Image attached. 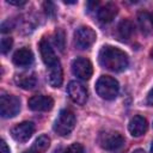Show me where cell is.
<instances>
[{"mask_svg":"<svg viewBox=\"0 0 153 153\" xmlns=\"http://www.w3.org/2000/svg\"><path fill=\"white\" fill-rule=\"evenodd\" d=\"M98 60L102 67L112 72H122L128 67L129 63L128 55L120 48L112 45L102 47L98 54Z\"/></svg>","mask_w":153,"mask_h":153,"instance_id":"6da1fadb","label":"cell"},{"mask_svg":"<svg viewBox=\"0 0 153 153\" xmlns=\"http://www.w3.org/2000/svg\"><path fill=\"white\" fill-rule=\"evenodd\" d=\"M98 141L103 149L109 151L111 153H120L126 145L124 137L118 131H114V130H106L100 133Z\"/></svg>","mask_w":153,"mask_h":153,"instance_id":"7a4b0ae2","label":"cell"},{"mask_svg":"<svg viewBox=\"0 0 153 153\" xmlns=\"http://www.w3.org/2000/svg\"><path fill=\"white\" fill-rule=\"evenodd\" d=\"M96 91L100 98L112 100L118 94L120 85L115 78L110 75H102L96 82Z\"/></svg>","mask_w":153,"mask_h":153,"instance_id":"3957f363","label":"cell"},{"mask_svg":"<svg viewBox=\"0 0 153 153\" xmlns=\"http://www.w3.org/2000/svg\"><path fill=\"white\" fill-rule=\"evenodd\" d=\"M75 127V115L68 109L60 111L54 122V131L60 136H67Z\"/></svg>","mask_w":153,"mask_h":153,"instance_id":"277c9868","label":"cell"},{"mask_svg":"<svg viewBox=\"0 0 153 153\" xmlns=\"http://www.w3.org/2000/svg\"><path fill=\"white\" fill-rule=\"evenodd\" d=\"M20 111V100L13 94L2 92L0 96V115L4 118H11Z\"/></svg>","mask_w":153,"mask_h":153,"instance_id":"5b68a950","label":"cell"},{"mask_svg":"<svg viewBox=\"0 0 153 153\" xmlns=\"http://www.w3.org/2000/svg\"><path fill=\"white\" fill-rule=\"evenodd\" d=\"M97 35L90 26H80L74 32V43L79 49H87L96 42Z\"/></svg>","mask_w":153,"mask_h":153,"instance_id":"8992f818","label":"cell"},{"mask_svg":"<svg viewBox=\"0 0 153 153\" xmlns=\"http://www.w3.org/2000/svg\"><path fill=\"white\" fill-rule=\"evenodd\" d=\"M72 72L81 80H88L93 74V66L86 57H76L72 62Z\"/></svg>","mask_w":153,"mask_h":153,"instance_id":"52a82bcc","label":"cell"},{"mask_svg":"<svg viewBox=\"0 0 153 153\" xmlns=\"http://www.w3.org/2000/svg\"><path fill=\"white\" fill-rule=\"evenodd\" d=\"M33 133H35V124L29 121L18 123L11 129L12 137L18 142H26L32 136Z\"/></svg>","mask_w":153,"mask_h":153,"instance_id":"ba28073f","label":"cell"},{"mask_svg":"<svg viewBox=\"0 0 153 153\" xmlns=\"http://www.w3.org/2000/svg\"><path fill=\"white\" fill-rule=\"evenodd\" d=\"M67 93L69 98L78 105H84L87 102V90L86 87L79 81H71L67 86Z\"/></svg>","mask_w":153,"mask_h":153,"instance_id":"9c48e42d","label":"cell"},{"mask_svg":"<svg viewBox=\"0 0 153 153\" xmlns=\"http://www.w3.org/2000/svg\"><path fill=\"white\" fill-rule=\"evenodd\" d=\"M27 105L32 111H49L54 106V99L50 96L36 94L29 99Z\"/></svg>","mask_w":153,"mask_h":153,"instance_id":"30bf717a","label":"cell"},{"mask_svg":"<svg viewBox=\"0 0 153 153\" xmlns=\"http://www.w3.org/2000/svg\"><path fill=\"white\" fill-rule=\"evenodd\" d=\"M39 53H41L42 60L45 63L47 68L51 67V66H55L56 63L60 62L55 51H54V49L51 48V45L49 44V42L47 39H42L39 42Z\"/></svg>","mask_w":153,"mask_h":153,"instance_id":"8fae6325","label":"cell"},{"mask_svg":"<svg viewBox=\"0 0 153 153\" xmlns=\"http://www.w3.org/2000/svg\"><path fill=\"white\" fill-rule=\"evenodd\" d=\"M147 128H148L147 120L143 116H140V115L134 116L130 120L129 124H128V130H129L130 135L134 136V137L142 136L147 131Z\"/></svg>","mask_w":153,"mask_h":153,"instance_id":"7c38bea8","label":"cell"},{"mask_svg":"<svg viewBox=\"0 0 153 153\" xmlns=\"http://www.w3.org/2000/svg\"><path fill=\"white\" fill-rule=\"evenodd\" d=\"M12 60L18 67H29L33 62V54L29 48H20L13 54Z\"/></svg>","mask_w":153,"mask_h":153,"instance_id":"4fadbf2b","label":"cell"},{"mask_svg":"<svg viewBox=\"0 0 153 153\" xmlns=\"http://www.w3.org/2000/svg\"><path fill=\"white\" fill-rule=\"evenodd\" d=\"M117 12H118L117 6L112 2H108L97 11V17L102 23H110L116 17Z\"/></svg>","mask_w":153,"mask_h":153,"instance_id":"5bb4252c","label":"cell"},{"mask_svg":"<svg viewBox=\"0 0 153 153\" xmlns=\"http://www.w3.org/2000/svg\"><path fill=\"white\" fill-rule=\"evenodd\" d=\"M63 81V72H62V66L61 63H56L55 66L48 67V82L53 87H59L61 86Z\"/></svg>","mask_w":153,"mask_h":153,"instance_id":"9a60e30c","label":"cell"},{"mask_svg":"<svg viewBox=\"0 0 153 153\" xmlns=\"http://www.w3.org/2000/svg\"><path fill=\"white\" fill-rule=\"evenodd\" d=\"M14 81L16 84L24 88V90H31L36 86V82H37V79L33 73L31 72H24V73H20V74H17L16 78H14Z\"/></svg>","mask_w":153,"mask_h":153,"instance_id":"2e32d148","label":"cell"},{"mask_svg":"<svg viewBox=\"0 0 153 153\" xmlns=\"http://www.w3.org/2000/svg\"><path fill=\"white\" fill-rule=\"evenodd\" d=\"M135 30H134V24L128 20V19H124L122 20L118 26H117V33H118V37L123 41H128L133 37Z\"/></svg>","mask_w":153,"mask_h":153,"instance_id":"e0dca14e","label":"cell"},{"mask_svg":"<svg viewBox=\"0 0 153 153\" xmlns=\"http://www.w3.org/2000/svg\"><path fill=\"white\" fill-rule=\"evenodd\" d=\"M49 146H50V139L47 135H41L35 140L31 148L24 153H44L49 148Z\"/></svg>","mask_w":153,"mask_h":153,"instance_id":"ac0fdd59","label":"cell"},{"mask_svg":"<svg viewBox=\"0 0 153 153\" xmlns=\"http://www.w3.org/2000/svg\"><path fill=\"white\" fill-rule=\"evenodd\" d=\"M137 19H139V25H140L142 32L148 33V32L152 30V26H153L151 16H149L147 12H140Z\"/></svg>","mask_w":153,"mask_h":153,"instance_id":"d6986e66","label":"cell"},{"mask_svg":"<svg viewBox=\"0 0 153 153\" xmlns=\"http://www.w3.org/2000/svg\"><path fill=\"white\" fill-rule=\"evenodd\" d=\"M54 42H55L56 47L61 51H63V49H65V32L61 29H57L55 31V33H54Z\"/></svg>","mask_w":153,"mask_h":153,"instance_id":"ffe728a7","label":"cell"},{"mask_svg":"<svg viewBox=\"0 0 153 153\" xmlns=\"http://www.w3.org/2000/svg\"><path fill=\"white\" fill-rule=\"evenodd\" d=\"M12 44H13V41L11 37H4L1 39V53L6 54L7 51H10V49L12 48Z\"/></svg>","mask_w":153,"mask_h":153,"instance_id":"44dd1931","label":"cell"},{"mask_svg":"<svg viewBox=\"0 0 153 153\" xmlns=\"http://www.w3.org/2000/svg\"><path fill=\"white\" fill-rule=\"evenodd\" d=\"M65 153H85V149H84L82 145L75 142V143H72V145L65 151Z\"/></svg>","mask_w":153,"mask_h":153,"instance_id":"7402d4cb","label":"cell"},{"mask_svg":"<svg viewBox=\"0 0 153 153\" xmlns=\"http://www.w3.org/2000/svg\"><path fill=\"white\" fill-rule=\"evenodd\" d=\"M43 7H44L45 13H47L48 16H53V14L55 13V6H54L53 2H50V1H45V2L43 4Z\"/></svg>","mask_w":153,"mask_h":153,"instance_id":"603a6c76","label":"cell"},{"mask_svg":"<svg viewBox=\"0 0 153 153\" xmlns=\"http://www.w3.org/2000/svg\"><path fill=\"white\" fill-rule=\"evenodd\" d=\"M0 153H11L10 152V147L7 146V143L5 142V140L0 141Z\"/></svg>","mask_w":153,"mask_h":153,"instance_id":"cb8c5ba5","label":"cell"},{"mask_svg":"<svg viewBox=\"0 0 153 153\" xmlns=\"http://www.w3.org/2000/svg\"><path fill=\"white\" fill-rule=\"evenodd\" d=\"M146 103H147L148 105H153V87L149 90V92H148V94H147Z\"/></svg>","mask_w":153,"mask_h":153,"instance_id":"d4e9b609","label":"cell"},{"mask_svg":"<svg viewBox=\"0 0 153 153\" xmlns=\"http://www.w3.org/2000/svg\"><path fill=\"white\" fill-rule=\"evenodd\" d=\"M7 2L11 5H16V6H20V5L25 4V1H13V0H7Z\"/></svg>","mask_w":153,"mask_h":153,"instance_id":"484cf974","label":"cell"},{"mask_svg":"<svg viewBox=\"0 0 153 153\" xmlns=\"http://www.w3.org/2000/svg\"><path fill=\"white\" fill-rule=\"evenodd\" d=\"M133 153H145V152H143L142 149H136V151H134Z\"/></svg>","mask_w":153,"mask_h":153,"instance_id":"4316f807","label":"cell"},{"mask_svg":"<svg viewBox=\"0 0 153 153\" xmlns=\"http://www.w3.org/2000/svg\"><path fill=\"white\" fill-rule=\"evenodd\" d=\"M151 153H153V142H152V145H151Z\"/></svg>","mask_w":153,"mask_h":153,"instance_id":"83f0119b","label":"cell"},{"mask_svg":"<svg viewBox=\"0 0 153 153\" xmlns=\"http://www.w3.org/2000/svg\"><path fill=\"white\" fill-rule=\"evenodd\" d=\"M151 19H152V24H153V14L151 16Z\"/></svg>","mask_w":153,"mask_h":153,"instance_id":"f1b7e54d","label":"cell"},{"mask_svg":"<svg viewBox=\"0 0 153 153\" xmlns=\"http://www.w3.org/2000/svg\"><path fill=\"white\" fill-rule=\"evenodd\" d=\"M54 153H60V151H55V152H54Z\"/></svg>","mask_w":153,"mask_h":153,"instance_id":"f546056e","label":"cell"},{"mask_svg":"<svg viewBox=\"0 0 153 153\" xmlns=\"http://www.w3.org/2000/svg\"><path fill=\"white\" fill-rule=\"evenodd\" d=\"M151 54H152V57H153V49H152V51H151Z\"/></svg>","mask_w":153,"mask_h":153,"instance_id":"4dcf8cb0","label":"cell"}]
</instances>
